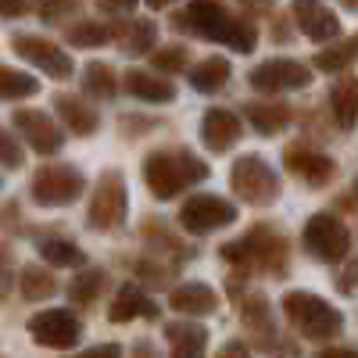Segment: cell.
<instances>
[{"mask_svg":"<svg viewBox=\"0 0 358 358\" xmlns=\"http://www.w3.org/2000/svg\"><path fill=\"white\" fill-rule=\"evenodd\" d=\"M108 315H111L115 322H126V319H136V315H147V319H151V315H158V308L151 305V297H147L143 290H136V287H122Z\"/></svg>","mask_w":358,"mask_h":358,"instance_id":"cell-15","label":"cell"},{"mask_svg":"<svg viewBox=\"0 0 358 358\" xmlns=\"http://www.w3.org/2000/svg\"><path fill=\"white\" fill-rule=\"evenodd\" d=\"M251 86L262 90V94H280V90H301L308 86V69L297 65V62H287V57H276V62H265L258 65L251 76Z\"/></svg>","mask_w":358,"mask_h":358,"instance_id":"cell-8","label":"cell"},{"mask_svg":"<svg viewBox=\"0 0 358 358\" xmlns=\"http://www.w3.org/2000/svg\"><path fill=\"white\" fill-rule=\"evenodd\" d=\"M122 219H126V190L118 172H111L101 179V190L94 197V208H90V222L97 229H108V226H122Z\"/></svg>","mask_w":358,"mask_h":358,"instance_id":"cell-9","label":"cell"},{"mask_svg":"<svg viewBox=\"0 0 358 358\" xmlns=\"http://www.w3.org/2000/svg\"><path fill=\"white\" fill-rule=\"evenodd\" d=\"M294 15H297V25H301V33L308 40L322 43V40H334L341 33L337 15L326 4H319V0H294Z\"/></svg>","mask_w":358,"mask_h":358,"instance_id":"cell-11","label":"cell"},{"mask_svg":"<svg viewBox=\"0 0 358 358\" xmlns=\"http://www.w3.org/2000/svg\"><path fill=\"white\" fill-rule=\"evenodd\" d=\"M201 140L212 147V151H229V147L241 140V122H236L233 111L212 108L201 122Z\"/></svg>","mask_w":358,"mask_h":358,"instance_id":"cell-13","label":"cell"},{"mask_svg":"<svg viewBox=\"0 0 358 358\" xmlns=\"http://www.w3.org/2000/svg\"><path fill=\"white\" fill-rule=\"evenodd\" d=\"M283 312H287V319L297 326V330L308 334V337H334V334H341V312L330 308L315 294H301V290L287 294L283 297Z\"/></svg>","mask_w":358,"mask_h":358,"instance_id":"cell-2","label":"cell"},{"mask_svg":"<svg viewBox=\"0 0 358 358\" xmlns=\"http://www.w3.org/2000/svg\"><path fill=\"white\" fill-rule=\"evenodd\" d=\"M40 90L36 79H29L15 69H0V97H33Z\"/></svg>","mask_w":358,"mask_h":358,"instance_id":"cell-23","label":"cell"},{"mask_svg":"<svg viewBox=\"0 0 358 358\" xmlns=\"http://www.w3.org/2000/svg\"><path fill=\"white\" fill-rule=\"evenodd\" d=\"M151 8H165V4H172V0H147Z\"/></svg>","mask_w":358,"mask_h":358,"instance_id":"cell-38","label":"cell"},{"mask_svg":"<svg viewBox=\"0 0 358 358\" xmlns=\"http://www.w3.org/2000/svg\"><path fill=\"white\" fill-rule=\"evenodd\" d=\"M355 47L358 43H348L344 50H330V54H319V69H326V72H337V69H344L351 57H355Z\"/></svg>","mask_w":358,"mask_h":358,"instance_id":"cell-30","label":"cell"},{"mask_svg":"<svg viewBox=\"0 0 358 358\" xmlns=\"http://www.w3.org/2000/svg\"><path fill=\"white\" fill-rule=\"evenodd\" d=\"M187 18H190V25L197 29V33L212 36V40H219L222 25L229 22V18L222 15V8H219V4H212V0H197V4L187 11Z\"/></svg>","mask_w":358,"mask_h":358,"instance_id":"cell-18","label":"cell"},{"mask_svg":"<svg viewBox=\"0 0 358 358\" xmlns=\"http://www.w3.org/2000/svg\"><path fill=\"white\" fill-rule=\"evenodd\" d=\"M83 83H86V90L94 97H111L115 94V79H111V69L108 65H86Z\"/></svg>","mask_w":358,"mask_h":358,"instance_id":"cell-28","label":"cell"},{"mask_svg":"<svg viewBox=\"0 0 358 358\" xmlns=\"http://www.w3.org/2000/svg\"><path fill=\"white\" fill-rule=\"evenodd\" d=\"M183 62H187V54H183V50H162V54H155V65L165 69V72H176Z\"/></svg>","mask_w":358,"mask_h":358,"instance_id":"cell-33","label":"cell"},{"mask_svg":"<svg viewBox=\"0 0 358 358\" xmlns=\"http://www.w3.org/2000/svg\"><path fill=\"white\" fill-rule=\"evenodd\" d=\"M90 355H118V348H115V344H108V348H94Z\"/></svg>","mask_w":358,"mask_h":358,"instance_id":"cell-37","label":"cell"},{"mask_svg":"<svg viewBox=\"0 0 358 358\" xmlns=\"http://www.w3.org/2000/svg\"><path fill=\"white\" fill-rule=\"evenodd\" d=\"M57 111H62L69 118V126L79 129V133H94L97 129V115L90 108H83L79 101H72V97H57Z\"/></svg>","mask_w":358,"mask_h":358,"instance_id":"cell-22","label":"cell"},{"mask_svg":"<svg viewBox=\"0 0 358 358\" xmlns=\"http://www.w3.org/2000/svg\"><path fill=\"white\" fill-rule=\"evenodd\" d=\"M79 319L65 308H54V312H40L29 319V334H33L40 344L47 348H72L79 341Z\"/></svg>","mask_w":358,"mask_h":358,"instance_id":"cell-7","label":"cell"},{"mask_svg":"<svg viewBox=\"0 0 358 358\" xmlns=\"http://www.w3.org/2000/svg\"><path fill=\"white\" fill-rule=\"evenodd\" d=\"M219 40H222L226 47H233V50L248 54V50L255 47V29H251V25H244V22H233V18H229V22L222 25Z\"/></svg>","mask_w":358,"mask_h":358,"instance_id":"cell-27","label":"cell"},{"mask_svg":"<svg viewBox=\"0 0 358 358\" xmlns=\"http://www.w3.org/2000/svg\"><path fill=\"white\" fill-rule=\"evenodd\" d=\"M229 76V65L222 62V57H204V62H197L190 69V86L201 90V94H215V90L226 83Z\"/></svg>","mask_w":358,"mask_h":358,"instance_id":"cell-17","label":"cell"},{"mask_svg":"<svg viewBox=\"0 0 358 358\" xmlns=\"http://www.w3.org/2000/svg\"><path fill=\"white\" fill-rule=\"evenodd\" d=\"M40 255H43L50 265H79V262H83V251H79L72 241H43V244H40Z\"/></svg>","mask_w":358,"mask_h":358,"instance_id":"cell-25","label":"cell"},{"mask_svg":"<svg viewBox=\"0 0 358 358\" xmlns=\"http://www.w3.org/2000/svg\"><path fill=\"white\" fill-rule=\"evenodd\" d=\"M165 337H169V344H172V351H176V355H201V351H204V344H208L204 330H201V326H194V322L169 326Z\"/></svg>","mask_w":358,"mask_h":358,"instance_id":"cell-20","label":"cell"},{"mask_svg":"<svg viewBox=\"0 0 358 358\" xmlns=\"http://www.w3.org/2000/svg\"><path fill=\"white\" fill-rule=\"evenodd\" d=\"M248 115H251V122L258 126V133H276L283 122H287V108H280V104H255V108H248Z\"/></svg>","mask_w":358,"mask_h":358,"instance_id":"cell-24","label":"cell"},{"mask_svg":"<svg viewBox=\"0 0 358 358\" xmlns=\"http://www.w3.org/2000/svg\"><path fill=\"white\" fill-rule=\"evenodd\" d=\"M305 248L319 258V262H341L351 248L348 226L334 215H312L305 226Z\"/></svg>","mask_w":358,"mask_h":358,"instance_id":"cell-3","label":"cell"},{"mask_svg":"<svg viewBox=\"0 0 358 358\" xmlns=\"http://www.w3.org/2000/svg\"><path fill=\"white\" fill-rule=\"evenodd\" d=\"M233 187L241 190L251 204H273L276 201V172L262 158H241L233 165Z\"/></svg>","mask_w":358,"mask_h":358,"instance_id":"cell-5","label":"cell"},{"mask_svg":"<svg viewBox=\"0 0 358 358\" xmlns=\"http://www.w3.org/2000/svg\"><path fill=\"white\" fill-rule=\"evenodd\" d=\"M0 162H4V165H18V143L8 133H0Z\"/></svg>","mask_w":358,"mask_h":358,"instance_id":"cell-34","label":"cell"},{"mask_svg":"<svg viewBox=\"0 0 358 358\" xmlns=\"http://www.w3.org/2000/svg\"><path fill=\"white\" fill-rule=\"evenodd\" d=\"M15 126L22 129V136L33 143L40 155H50V151L62 147V133L54 129L50 115H43V111H18L15 115Z\"/></svg>","mask_w":358,"mask_h":358,"instance_id":"cell-12","label":"cell"},{"mask_svg":"<svg viewBox=\"0 0 358 358\" xmlns=\"http://www.w3.org/2000/svg\"><path fill=\"white\" fill-rule=\"evenodd\" d=\"M15 50H18V57L40 65L43 72H50V76H57V79H69V76H72L69 54H62L54 43H47V40H40V36H18V40H15Z\"/></svg>","mask_w":358,"mask_h":358,"instance_id":"cell-10","label":"cell"},{"mask_svg":"<svg viewBox=\"0 0 358 358\" xmlns=\"http://www.w3.org/2000/svg\"><path fill=\"white\" fill-rule=\"evenodd\" d=\"M22 0H0V15H4V18H15V15H22Z\"/></svg>","mask_w":358,"mask_h":358,"instance_id":"cell-35","label":"cell"},{"mask_svg":"<svg viewBox=\"0 0 358 358\" xmlns=\"http://www.w3.org/2000/svg\"><path fill=\"white\" fill-rule=\"evenodd\" d=\"M97 4H101L104 11H129L136 0H97Z\"/></svg>","mask_w":358,"mask_h":358,"instance_id":"cell-36","label":"cell"},{"mask_svg":"<svg viewBox=\"0 0 358 358\" xmlns=\"http://www.w3.org/2000/svg\"><path fill=\"white\" fill-rule=\"evenodd\" d=\"M79 190H83V176L76 169H69V165H47L33 179V197L40 204H50V208L72 204L79 197Z\"/></svg>","mask_w":358,"mask_h":358,"instance_id":"cell-4","label":"cell"},{"mask_svg":"<svg viewBox=\"0 0 358 358\" xmlns=\"http://www.w3.org/2000/svg\"><path fill=\"white\" fill-rule=\"evenodd\" d=\"M287 169L297 172L308 183H326L334 176V162L322 158V155H312V151H290L287 155Z\"/></svg>","mask_w":358,"mask_h":358,"instance_id":"cell-16","label":"cell"},{"mask_svg":"<svg viewBox=\"0 0 358 358\" xmlns=\"http://www.w3.org/2000/svg\"><path fill=\"white\" fill-rule=\"evenodd\" d=\"M143 176H147V187L155 190V197H176L194 179H204L208 169L197 165L190 155H151L143 165Z\"/></svg>","mask_w":358,"mask_h":358,"instance_id":"cell-1","label":"cell"},{"mask_svg":"<svg viewBox=\"0 0 358 358\" xmlns=\"http://www.w3.org/2000/svg\"><path fill=\"white\" fill-rule=\"evenodd\" d=\"M334 111L344 129H351L358 122V79H348L334 90Z\"/></svg>","mask_w":358,"mask_h":358,"instance_id":"cell-21","label":"cell"},{"mask_svg":"<svg viewBox=\"0 0 358 358\" xmlns=\"http://www.w3.org/2000/svg\"><path fill=\"white\" fill-rule=\"evenodd\" d=\"M169 305L176 312H187V315H208V312H215V290L212 287H204V283H183V287H176L172 297H169Z\"/></svg>","mask_w":358,"mask_h":358,"instance_id":"cell-14","label":"cell"},{"mask_svg":"<svg viewBox=\"0 0 358 358\" xmlns=\"http://www.w3.org/2000/svg\"><path fill=\"white\" fill-rule=\"evenodd\" d=\"M183 226L194 229V233H212L219 226H229L236 219V208L222 197H212V194H197L183 204Z\"/></svg>","mask_w":358,"mask_h":358,"instance_id":"cell-6","label":"cell"},{"mask_svg":"<svg viewBox=\"0 0 358 358\" xmlns=\"http://www.w3.org/2000/svg\"><path fill=\"white\" fill-rule=\"evenodd\" d=\"M97 283H101V273H86L83 280L72 283V297H76V301H86V297H94Z\"/></svg>","mask_w":358,"mask_h":358,"instance_id":"cell-31","label":"cell"},{"mask_svg":"<svg viewBox=\"0 0 358 358\" xmlns=\"http://www.w3.org/2000/svg\"><path fill=\"white\" fill-rule=\"evenodd\" d=\"M151 43H155V25H151V22H140L136 33H133V40H129V50L140 54V50H147Z\"/></svg>","mask_w":358,"mask_h":358,"instance_id":"cell-32","label":"cell"},{"mask_svg":"<svg viewBox=\"0 0 358 358\" xmlns=\"http://www.w3.org/2000/svg\"><path fill=\"white\" fill-rule=\"evenodd\" d=\"M69 40H72V43H90V47H97V43L108 40V29H101V25H76L72 33H69Z\"/></svg>","mask_w":358,"mask_h":358,"instance_id":"cell-29","label":"cell"},{"mask_svg":"<svg viewBox=\"0 0 358 358\" xmlns=\"http://www.w3.org/2000/svg\"><path fill=\"white\" fill-rule=\"evenodd\" d=\"M22 294L29 301H43V297L54 294V280L40 273V268H22Z\"/></svg>","mask_w":358,"mask_h":358,"instance_id":"cell-26","label":"cell"},{"mask_svg":"<svg viewBox=\"0 0 358 358\" xmlns=\"http://www.w3.org/2000/svg\"><path fill=\"white\" fill-rule=\"evenodd\" d=\"M126 86H129V94L143 97V101H172L176 97V90L169 79H155V76H147V72H129L126 76Z\"/></svg>","mask_w":358,"mask_h":358,"instance_id":"cell-19","label":"cell"}]
</instances>
